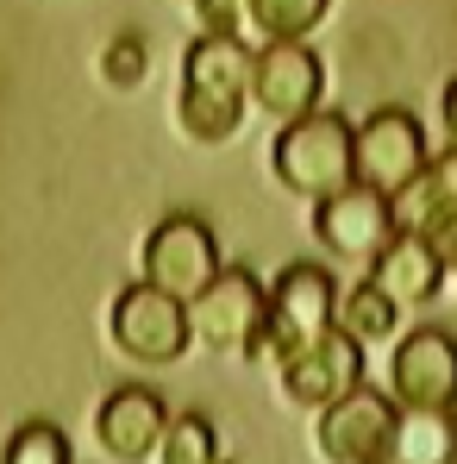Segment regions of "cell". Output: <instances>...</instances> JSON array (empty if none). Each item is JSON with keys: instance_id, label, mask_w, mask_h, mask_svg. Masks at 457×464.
Wrapping results in <instances>:
<instances>
[{"instance_id": "6da1fadb", "label": "cell", "mask_w": 457, "mask_h": 464, "mask_svg": "<svg viewBox=\"0 0 457 464\" xmlns=\"http://www.w3.org/2000/svg\"><path fill=\"white\" fill-rule=\"evenodd\" d=\"M251 70H257V51L238 32L188 38L182 82H176V132L195 151H220L244 132V113H257L251 107Z\"/></svg>"}, {"instance_id": "7a4b0ae2", "label": "cell", "mask_w": 457, "mask_h": 464, "mask_svg": "<svg viewBox=\"0 0 457 464\" xmlns=\"http://www.w3.org/2000/svg\"><path fill=\"white\" fill-rule=\"evenodd\" d=\"M270 176L282 195H295L307 208H319L326 195L357 182V120L319 107L295 126H276L270 139Z\"/></svg>"}, {"instance_id": "3957f363", "label": "cell", "mask_w": 457, "mask_h": 464, "mask_svg": "<svg viewBox=\"0 0 457 464\" xmlns=\"http://www.w3.org/2000/svg\"><path fill=\"white\" fill-rule=\"evenodd\" d=\"M338 302H345V289H338V276H332L326 264H313V257H289V264L276 270V283H270V326H263L251 364L276 371L289 352H301V345H313V339H326V333L338 326Z\"/></svg>"}, {"instance_id": "277c9868", "label": "cell", "mask_w": 457, "mask_h": 464, "mask_svg": "<svg viewBox=\"0 0 457 464\" xmlns=\"http://www.w3.org/2000/svg\"><path fill=\"white\" fill-rule=\"evenodd\" d=\"M107 339L126 364L138 371H169L195 352V333H188V302L151 289L145 276L126 283L113 302H107Z\"/></svg>"}, {"instance_id": "5b68a950", "label": "cell", "mask_w": 457, "mask_h": 464, "mask_svg": "<svg viewBox=\"0 0 457 464\" xmlns=\"http://www.w3.org/2000/svg\"><path fill=\"white\" fill-rule=\"evenodd\" d=\"M270 326V283L244 264H226L195 302H188V333L195 352L207 358H251Z\"/></svg>"}, {"instance_id": "8992f818", "label": "cell", "mask_w": 457, "mask_h": 464, "mask_svg": "<svg viewBox=\"0 0 457 464\" xmlns=\"http://www.w3.org/2000/svg\"><path fill=\"white\" fill-rule=\"evenodd\" d=\"M220 270H226L220 232L207 227L201 214H163L145 232V245H138V276L151 289H163V295H176V302H195Z\"/></svg>"}, {"instance_id": "52a82bcc", "label": "cell", "mask_w": 457, "mask_h": 464, "mask_svg": "<svg viewBox=\"0 0 457 464\" xmlns=\"http://www.w3.org/2000/svg\"><path fill=\"white\" fill-rule=\"evenodd\" d=\"M401 401L382 383H357L345 401L313 414V452L326 464H395Z\"/></svg>"}, {"instance_id": "ba28073f", "label": "cell", "mask_w": 457, "mask_h": 464, "mask_svg": "<svg viewBox=\"0 0 457 464\" xmlns=\"http://www.w3.org/2000/svg\"><path fill=\"white\" fill-rule=\"evenodd\" d=\"M364 371H370V364H364V345L332 326L326 339L289 352L270 377H276V401H282V408H295V414H326L332 401H345L357 383H370Z\"/></svg>"}, {"instance_id": "9c48e42d", "label": "cell", "mask_w": 457, "mask_h": 464, "mask_svg": "<svg viewBox=\"0 0 457 464\" xmlns=\"http://www.w3.org/2000/svg\"><path fill=\"white\" fill-rule=\"evenodd\" d=\"M251 107L270 113L276 126H295L307 113L326 107V63L307 38H270L257 44V70H251Z\"/></svg>"}, {"instance_id": "30bf717a", "label": "cell", "mask_w": 457, "mask_h": 464, "mask_svg": "<svg viewBox=\"0 0 457 464\" xmlns=\"http://www.w3.org/2000/svg\"><path fill=\"white\" fill-rule=\"evenodd\" d=\"M433 163V139L407 107H376L357 120V182H370L376 195H407L420 182V169Z\"/></svg>"}, {"instance_id": "8fae6325", "label": "cell", "mask_w": 457, "mask_h": 464, "mask_svg": "<svg viewBox=\"0 0 457 464\" xmlns=\"http://www.w3.org/2000/svg\"><path fill=\"white\" fill-rule=\"evenodd\" d=\"M401 232L395 220V201L376 195L370 182H351L338 195H326L313 208V238L326 257H345V264H376V251Z\"/></svg>"}, {"instance_id": "7c38bea8", "label": "cell", "mask_w": 457, "mask_h": 464, "mask_svg": "<svg viewBox=\"0 0 457 464\" xmlns=\"http://www.w3.org/2000/svg\"><path fill=\"white\" fill-rule=\"evenodd\" d=\"M388 395L401 408H457V339L445 326H407L388 345Z\"/></svg>"}, {"instance_id": "4fadbf2b", "label": "cell", "mask_w": 457, "mask_h": 464, "mask_svg": "<svg viewBox=\"0 0 457 464\" xmlns=\"http://www.w3.org/2000/svg\"><path fill=\"white\" fill-rule=\"evenodd\" d=\"M163 433H169V401H163L151 383L107 389V395H100V408H94V440H100V452H107L113 464L157 459Z\"/></svg>"}, {"instance_id": "5bb4252c", "label": "cell", "mask_w": 457, "mask_h": 464, "mask_svg": "<svg viewBox=\"0 0 457 464\" xmlns=\"http://www.w3.org/2000/svg\"><path fill=\"white\" fill-rule=\"evenodd\" d=\"M370 276H376V283L395 295V302H401V308H433V302L445 295V283H452V270H445L439 245H433L426 232H407V227H401L376 251Z\"/></svg>"}, {"instance_id": "9a60e30c", "label": "cell", "mask_w": 457, "mask_h": 464, "mask_svg": "<svg viewBox=\"0 0 457 464\" xmlns=\"http://www.w3.org/2000/svg\"><path fill=\"white\" fill-rule=\"evenodd\" d=\"M452 214H457V145H445V151H433V163L420 169V182L407 195H395V220L407 232H426Z\"/></svg>"}, {"instance_id": "2e32d148", "label": "cell", "mask_w": 457, "mask_h": 464, "mask_svg": "<svg viewBox=\"0 0 457 464\" xmlns=\"http://www.w3.org/2000/svg\"><path fill=\"white\" fill-rule=\"evenodd\" d=\"M401 314H407V308L382 289L376 276H364V283H351V289H345V302H338V333H351L364 352H370V345H395V339L407 333V326H401Z\"/></svg>"}, {"instance_id": "e0dca14e", "label": "cell", "mask_w": 457, "mask_h": 464, "mask_svg": "<svg viewBox=\"0 0 457 464\" xmlns=\"http://www.w3.org/2000/svg\"><path fill=\"white\" fill-rule=\"evenodd\" d=\"M395 464H457V408H401Z\"/></svg>"}, {"instance_id": "ac0fdd59", "label": "cell", "mask_w": 457, "mask_h": 464, "mask_svg": "<svg viewBox=\"0 0 457 464\" xmlns=\"http://www.w3.org/2000/svg\"><path fill=\"white\" fill-rule=\"evenodd\" d=\"M151 464H220V427H214V414H201V408L169 414V433H163Z\"/></svg>"}, {"instance_id": "d6986e66", "label": "cell", "mask_w": 457, "mask_h": 464, "mask_svg": "<svg viewBox=\"0 0 457 464\" xmlns=\"http://www.w3.org/2000/svg\"><path fill=\"white\" fill-rule=\"evenodd\" d=\"M326 13H332V0H244V25L263 44L270 38H307Z\"/></svg>"}, {"instance_id": "ffe728a7", "label": "cell", "mask_w": 457, "mask_h": 464, "mask_svg": "<svg viewBox=\"0 0 457 464\" xmlns=\"http://www.w3.org/2000/svg\"><path fill=\"white\" fill-rule=\"evenodd\" d=\"M94 70H100V82H107L113 94L145 88V82H151V38H145V32H113V38L100 44Z\"/></svg>"}, {"instance_id": "44dd1931", "label": "cell", "mask_w": 457, "mask_h": 464, "mask_svg": "<svg viewBox=\"0 0 457 464\" xmlns=\"http://www.w3.org/2000/svg\"><path fill=\"white\" fill-rule=\"evenodd\" d=\"M0 464H76V452L57 420H19L0 446Z\"/></svg>"}, {"instance_id": "7402d4cb", "label": "cell", "mask_w": 457, "mask_h": 464, "mask_svg": "<svg viewBox=\"0 0 457 464\" xmlns=\"http://www.w3.org/2000/svg\"><path fill=\"white\" fill-rule=\"evenodd\" d=\"M195 38H220V32H244V0H188Z\"/></svg>"}, {"instance_id": "603a6c76", "label": "cell", "mask_w": 457, "mask_h": 464, "mask_svg": "<svg viewBox=\"0 0 457 464\" xmlns=\"http://www.w3.org/2000/svg\"><path fill=\"white\" fill-rule=\"evenodd\" d=\"M426 238L439 245V257H445V270L457 276V214H452V220H439V227H426Z\"/></svg>"}, {"instance_id": "cb8c5ba5", "label": "cell", "mask_w": 457, "mask_h": 464, "mask_svg": "<svg viewBox=\"0 0 457 464\" xmlns=\"http://www.w3.org/2000/svg\"><path fill=\"white\" fill-rule=\"evenodd\" d=\"M439 120H445V145H457V76L445 82V94H439Z\"/></svg>"}, {"instance_id": "d4e9b609", "label": "cell", "mask_w": 457, "mask_h": 464, "mask_svg": "<svg viewBox=\"0 0 457 464\" xmlns=\"http://www.w3.org/2000/svg\"><path fill=\"white\" fill-rule=\"evenodd\" d=\"M452 289H457V276H452Z\"/></svg>"}, {"instance_id": "484cf974", "label": "cell", "mask_w": 457, "mask_h": 464, "mask_svg": "<svg viewBox=\"0 0 457 464\" xmlns=\"http://www.w3.org/2000/svg\"><path fill=\"white\" fill-rule=\"evenodd\" d=\"M220 464H232V459H220Z\"/></svg>"}]
</instances>
